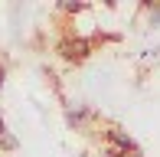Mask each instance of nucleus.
Segmentation results:
<instances>
[{"label": "nucleus", "mask_w": 160, "mask_h": 157, "mask_svg": "<svg viewBox=\"0 0 160 157\" xmlns=\"http://www.w3.org/2000/svg\"><path fill=\"white\" fill-rule=\"evenodd\" d=\"M59 53H62V59H69V62H82L85 56L92 53V46H88V39H82V36H65L59 43Z\"/></svg>", "instance_id": "nucleus-1"}, {"label": "nucleus", "mask_w": 160, "mask_h": 157, "mask_svg": "<svg viewBox=\"0 0 160 157\" xmlns=\"http://www.w3.org/2000/svg\"><path fill=\"white\" fill-rule=\"evenodd\" d=\"M105 138H108V147H118V151H137L134 138H131V134H124L121 128H108Z\"/></svg>", "instance_id": "nucleus-2"}, {"label": "nucleus", "mask_w": 160, "mask_h": 157, "mask_svg": "<svg viewBox=\"0 0 160 157\" xmlns=\"http://www.w3.org/2000/svg\"><path fill=\"white\" fill-rule=\"evenodd\" d=\"M0 147L3 151H17V138L13 134H0Z\"/></svg>", "instance_id": "nucleus-3"}, {"label": "nucleus", "mask_w": 160, "mask_h": 157, "mask_svg": "<svg viewBox=\"0 0 160 157\" xmlns=\"http://www.w3.org/2000/svg\"><path fill=\"white\" fill-rule=\"evenodd\" d=\"M108 157H144L141 151H118V147H108Z\"/></svg>", "instance_id": "nucleus-4"}, {"label": "nucleus", "mask_w": 160, "mask_h": 157, "mask_svg": "<svg viewBox=\"0 0 160 157\" xmlns=\"http://www.w3.org/2000/svg\"><path fill=\"white\" fill-rule=\"evenodd\" d=\"M0 134H7V124H3V115H0Z\"/></svg>", "instance_id": "nucleus-5"}]
</instances>
